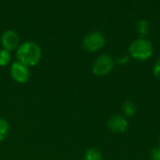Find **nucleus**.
<instances>
[{"label": "nucleus", "instance_id": "obj_1", "mask_svg": "<svg viewBox=\"0 0 160 160\" xmlns=\"http://www.w3.org/2000/svg\"><path fill=\"white\" fill-rule=\"evenodd\" d=\"M42 57V51L39 45L34 41H25L19 45L16 51L17 61L29 67L39 63Z\"/></svg>", "mask_w": 160, "mask_h": 160}, {"label": "nucleus", "instance_id": "obj_12", "mask_svg": "<svg viewBox=\"0 0 160 160\" xmlns=\"http://www.w3.org/2000/svg\"><path fill=\"white\" fill-rule=\"evenodd\" d=\"M11 60V55L10 52L5 50V49H0V67H5L9 64Z\"/></svg>", "mask_w": 160, "mask_h": 160}, {"label": "nucleus", "instance_id": "obj_16", "mask_svg": "<svg viewBox=\"0 0 160 160\" xmlns=\"http://www.w3.org/2000/svg\"><path fill=\"white\" fill-rule=\"evenodd\" d=\"M159 144H160V135H159Z\"/></svg>", "mask_w": 160, "mask_h": 160}, {"label": "nucleus", "instance_id": "obj_15", "mask_svg": "<svg viewBox=\"0 0 160 160\" xmlns=\"http://www.w3.org/2000/svg\"><path fill=\"white\" fill-rule=\"evenodd\" d=\"M150 157L152 160H160V144L151 151Z\"/></svg>", "mask_w": 160, "mask_h": 160}, {"label": "nucleus", "instance_id": "obj_9", "mask_svg": "<svg viewBox=\"0 0 160 160\" xmlns=\"http://www.w3.org/2000/svg\"><path fill=\"white\" fill-rule=\"evenodd\" d=\"M122 112L126 118L133 117L137 113V106L135 105L134 102L128 100L122 106Z\"/></svg>", "mask_w": 160, "mask_h": 160}, {"label": "nucleus", "instance_id": "obj_10", "mask_svg": "<svg viewBox=\"0 0 160 160\" xmlns=\"http://www.w3.org/2000/svg\"><path fill=\"white\" fill-rule=\"evenodd\" d=\"M83 160H103V156L99 149L91 147L85 151L83 155Z\"/></svg>", "mask_w": 160, "mask_h": 160}, {"label": "nucleus", "instance_id": "obj_2", "mask_svg": "<svg viewBox=\"0 0 160 160\" xmlns=\"http://www.w3.org/2000/svg\"><path fill=\"white\" fill-rule=\"evenodd\" d=\"M154 54V45L147 38L134 40L128 47V55L135 60L146 61Z\"/></svg>", "mask_w": 160, "mask_h": 160}, {"label": "nucleus", "instance_id": "obj_5", "mask_svg": "<svg viewBox=\"0 0 160 160\" xmlns=\"http://www.w3.org/2000/svg\"><path fill=\"white\" fill-rule=\"evenodd\" d=\"M10 76L15 82L24 84L30 79L29 68L19 61H15L10 67Z\"/></svg>", "mask_w": 160, "mask_h": 160}, {"label": "nucleus", "instance_id": "obj_8", "mask_svg": "<svg viewBox=\"0 0 160 160\" xmlns=\"http://www.w3.org/2000/svg\"><path fill=\"white\" fill-rule=\"evenodd\" d=\"M135 29L139 38H147L150 33V24L147 20L142 19L137 23Z\"/></svg>", "mask_w": 160, "mask_h": 160}, {"label": "nucleus", "instance_id": "obj_14", "mask_svg": "<svg viewBox=\"0 0 160 160\" xmlns=\"http://www.w3.org/2000/svg\"><path fill=\"white\" fill-rule=\"evenodd\" d=\"M153 74L154 76L160 81V58L156 61L153 67Z\"/></svg>", "mask_w": 160, "mask_h": 160}, {"label": "nucleus", "instance_id": "obj_7", "mask_svg": "<svg viewBox=\"0 0 160 160\" xmlns=\"http://www.w3.org/2000/svg\"><path fill=\"white\" fill-rule=\"evenodd\" d=\"M1 44L3 49L10 52L19 47V36L13 30H6L1 36Z\"/></svg>", "mask_w": 160, "mask_h": 160}, {"label": "nucleus", "instance_id": "obj_3", "mask_svg": "<svg viewBox=\"0 0 160 160\" xmlns=\"http://www.w3.org/2000/svg\"><path fill=\"white\" fill-rule=\"evenodd\" d=\"M114 58L108 54L99 55L94 61L92 73L98 77H102L109 74L114 68Z\"/></svg>", "mask_w": 160, "mask_h": 160}, {"label": "nucleus", "instance_id": "obj_13", "mask_svg": "<svg viewBox=\"0 0 160 160\" xmlns=\"http://www.w3.org/2000/svg\"><path fill=\"white\" fill-rule=\"evenodd\" d=\"M129 60H130V56L128 54H120L114 59V61L119 65H126L129 62Z\"/></svg>", "mask_w": 160, "mask_h": 160}, {"label": "nucleus", "instance_id": "obj_4", "mask_svg": "<svg viewBox=\"0 0 160 160\" xmlns=\"http://www.w3.org/2000/svg\"><path fill=\"white\" fill-rule=\"evenodd\" d=\"M105 37L100 31H92L83 38L82 47L87 52L95 53L102 49L105 45Z\"/></svg>", "mask_w": 160, "mask_h": 160}, {"label": "nucleus", "instance_id": "obj_11", "mask_svg": "<svg viewBox=\"0 0 160 160\" xmlns=\"http://www.w3.org/2000/svg\"><path fill=\"white\" fill-rule=\"evenodd\" d=\"M9 135V124L4 118L0 117V141H4Z\"/></svg>", "mask_w": 160, "mask_h": 160}, {"label": "nucleus", "instance_id": "obj_6", "mask_svg": "<svg viewBox=\"0 0 160 160\" xmlns=\"http://www.w3.org/2000/svg\"><path fill=\"white\" fill-rule=\"evenodd\" d=\"M108 129L114 134H122L128 128V121L124 115H112L107 122Z\"/></svg>", "mask_w": 160, "mask_h": 160}]
</instances>
